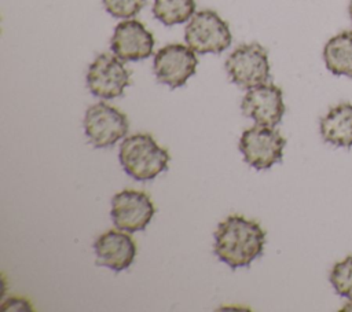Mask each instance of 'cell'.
Wrapping results in <instances>:
<instances>
[{"label": "cell", "instance_id": "obj_5", "mask_svg": "<svg viewBox=\"0 0 352 312\" xmlns=\"http://www.w3.org/2000/svg\"><path fill=\"white\" fill-rule=\"evenodd\" d=\"M226 70L235 85L250 89L270 78L268 54L258 43L242 44L226 59Z\"/></svg>", "mask_w": 352, "mask_h": 312}, {"label": "cell", "instance_id": "obj_11", "mask_svg": "<svg viewBox=\"0 0 352 312\" xmlns=\"http://www.w3.org/2000/svg\"><path fill=\"white\" fill-rule=\"evenodd\" d=\"M154 36L136 19L120 22L111 36V51L122 60H142L148 58L154 49Z\"/></svg>", "mask_w": 352, "mask_h": 312}, {"label": "cell", "instance_id": "obj_3", "mask_svg": "<svg viewBox=\"0 0 352 312\" xmlns=\"http://www.w3.org/2000/svg\"><path fill=\"white\" fill-rule=\"evenodd\" d=\"M184 40L195 54H220L230 47L232 34L228 23L216 11L201 10L190 18Z\"/></svg>", "mask_w": 352, "mask_h": 312}, {"label": "cell", "instance_id": "obj_19", "mask_svg": "<svg viewBox=\"0 0 352 312\" xmlns=\"http://www.w3.org/2000/svg\"><path fill=\"white\" fill-rule=\"evenodd\" d=\"M341 311H351L352 312V300H349V302L345 304V307H342Z\"/></svg>", "mask_w": 352, "mask_h": 312}, {"label": "cell", "instance_id": "obj_6", "mask_svg": "<svg viewBox=\"0 0 352 312\" xmlns=\"http://www.w3.org/2000/svg\"><path fill=\"white\" fill-rule=\"evenodd\" d=\"M286 139L274 126L256 125L243 131L239 151L248 165L263 170L282 159Z\"/></svg>", "mask_w": 352, "mask_h": 312}, {"label": "cell", "instance_id": "obj_12", "mask_svg": "<svg viewBox=\"0 0 352 312\" xmlns=\"http://www.w3.org/2000/svg\"><path fill=\"white\" fill-rule=\"evenodd\" d=\"M96 264L116 272L126 269L135 260L136 243L122 230H109L99 235L94 243Z\"/></svg>", "mask_w": 352, "mask_h": 312}, {"label": "cell", "instance_id": "obj_2", "mask_svg": "<svg viewBox=\"0 0 352 312\" xmlns=\"http://www.w3.org/2000/svg\"><path fill=\"white\" fill-rule=\"evenodd\" d=\"M118 158L131 177L146 181L168 169L170 155L150 133H135L122 140Z\"/></svg>", "mask_w": 352, "mask_h": 312}, {"label": "cell", "instance_id": "obj_10", "mask_svg": "<svg viewBox=\"0 0 352 312\" xmlns=\"http://www.w3.org/2000/svg\"><path fill=\"white\" fill-rule=\"evenodd\" d=\"M241 110L257 125L275 126L285 114L282 89L271 82L253 87L245 93Z\"/></svg>", "mask_w": 352, "mask_h": 312}, {"label": "cell", "instance_id": "obj_8", "mask_svg": "<svg viewBox=\"0 0 352 312\" xmlns=\"http://www.w3.org/2000/svg\"><path fill=\"white\" fill-rule=\"evenodd\" d=\"M198 59L195 52L184 44H168L154 55L153 69L161 84L175 89L183 87L195 74Z\"/></svg>", "mask_w": 352, "mask_h": 312}, {"label": "cell", "instance_id": "obj_16", "mask_svg": "<svg viewBox=\"0 0 352 312\" xmlns=\"http://www.w3.org/2000/svg\"><path fill=\"white\" fill-rule=\"evenodd\" d=\"M330 283L337 294L352 300V256L334 264L330 271Z\"/></svg>", "mask_w": 352, "mask_h": 312}, {"label": "cell", "instance_id": "obj_4", "mask_svg": "<svg viewBox=\"0 0 352 312\" xmlns=\"http://www.w3.org/2000/svg\"><path fill=\"white\" fill-rule=\"evenodd\" d=\"M82 126L89 143L96 148H104L126 136L129 121L117 107L99 102L87 109Z\"/></svg>", "mask_w": 352, "mask_h": 312}, {"label": "cell", "instance_id": "obj_20", "mask_svg": "<svg viewBox=\"0 0 352 312\" xmlns=\"http://www.w3.org/2000/svg\"><path fill=\"white\" fill-rule=\"evenodd\" d=\"M348 12H349V18H351V22H352V0L349 1V5H348Z\"/></svg>", "mask_w": 352, "mask_h": 312}, {"label": "cell", "instance_id": "obj_7", "mask_svg": "<svg viewBox=\"0 0 352 312\" xmlns=\"http://www.w3.org/2000/svg\"><path fill=\"white\" fill-rule=\"evenodd\" d=\"M129 82V70L125 67L122 59L114 54L104 52L98 55L87 71V87L96 98H118L124 93Z\"/></svg>", "mask_w": 352, "mask_h": 312}, {"label": "cell", "instance_id": "obj_1", "mask_svg": "<svg viewBox=\"0 0 352 312\" xmlns=\"http://www.w3.org/2000/svg\"><path fill=\"white\" fill-rule=\"evenodd\" d=\"M265 231L253 220L231 214L214 231V254L232 269L248 267L261 256Z\"/></svg>", "mask_w": 352, "mask_h": 312}, {"label": "cell", "instance_id": "obj_14", "mask_svg": "<svg viewBox=\"0 0 352 312\" xmlns=\"http://www.w3.org/2000/svg\"><path fill=\"white\" fill-rule=\"evenodd\" d=\"M323 60L333 74L352 77V30H344L324 44Z\"/></svg>", "mask_w": 352, "mask_h": 312}, {"label": "cell", "instance_id": "obj_17", "mask_svg": "<svg viewBox=\"0 0 352 312\" xmlns=\"http://www.w3.org/2000/svg\"><path fill=\"white\" fill-rule=\"evenodd\" d=\"M147 0H102L104 10L114 18L129 19L135 16Z\"/></svg>", "mask_w": 352, "mask_h": 312}, {"label": "cell", "instance_id": "obj_18", "mask_svg": "<svg viewBox=\"0 0 352 312\" xmlns=\"http://www.w3.org/2000/svg\"><path fill=\"white\" fill-rule=\"evenodd\" d=\"M1 309H3L4 312H6V311H30L32 307H30V302L26 301L25 298L12 297V298H8L7 301L3 302Z\"/></svg>", "mask_w": 352, "mask_h": 312}, {"label": "cell", "instance_id": "obj_13", "mask_svg": "<svg viewBox=\"0 0 352 312\" xmlns=\"http://www.w3.org/2000/svg\"><path fill=\"white\" fill-rule=\"evenodd\" d=\"M319 129L324 142L338 147H351L352 146V104L340 103L331 107L320 118Z\"/></svg>", "mask_w": 352, "mask_h": 312}, {"label": "cell", "instance_id": "obj_15", "mask_svg": "<svg viewBox=\"0 0 352 312\" xmlns=\"http://www.w3.org/2000/svg\"><path fill=\"white\" fill-rule=\"evenodd\" d=\"M154 16L166 26L183 23L195 14L194 0H154Z\"/></svg>", "mask_w": 352, "mask_h": 312}, {"label": "cell", "instance_id": "obj_9", "mask_svg": "<svg viewBox=\"0 0 352 312\" xmlns=\"http://www.w3.org/2000/svg\"><path fill=\"white\" fill-rule=\"evenodd\" d=\"M154 213L155 206L143 191L125 188L111 198V220L122 231L136 232L144 230Z\"/></svg>", "mask_w": 352, "mask_h": 312}]
</instances>
